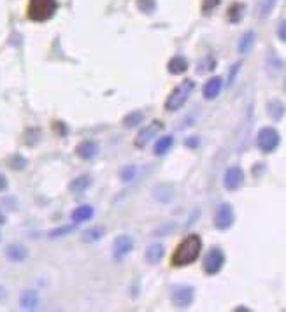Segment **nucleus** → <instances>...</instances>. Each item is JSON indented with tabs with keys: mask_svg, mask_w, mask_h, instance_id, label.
<instances>
[{
	"mask_svg": "<svg viewBox=\"0 0 286 312\" xmlns=\"http://www.w3.org/2000/svg\"><path fill=\"white\" fill-rule=\"evenodd\" d=\"M244 16V4H232V6L228 7V21L230 23H239L241 20H243Z\"/></svg>",
	"mask_w": 286,
	"mask_h": 312,
	"instance_id": "aec40b11",
	"label": "nucleus"
},
{
	"mask_svg": "<svg viewBox=\"0 0 286 312\" xmlns=\"http://www.w3.org/2000/svg\"><path fill=\"white\" fill-rule=\"evenodd\" d=\"M221 88H223V79L219 78V76L211 78L202 88L204 98H207V100H214V98L219 95V91H221Z\"/></svg>",
	"mask_w": 286,
	"mask_h": 312,
	"instance_id": "9b49d317",
	"label": "nucleus"
},
{
	"mask_svg": "<svg viewBox=\"0 0 286 312\" xmlns=\"http://www.w3.org/2000/svg\"><path fill=\"white\" fill-rule=\"evenodd\" d=\"M4 223H6V216L0 212V225H4Z\"/></svg>",
	"mask_w": 286,
	"mask_h": 312,
	"instance_id": "473e14b6",
	"label": "nucleus"
},
{
	"mask_svg": "<svg viewBox=\"0 0 286 312\" xmlns=\"http://www.w3.org/2000/svg\"><path fill=\"white\" fill-rule=\"evenodd\" d=\"M56 11H58L56 0H28L27 16L30 21L42 23V21L51 20Z\"/></svg>",
	"mask_w": 286,
	"mask_h": 312,
	"instance_id": "f03ea898",
	"label": "nucleus"
},
{
	"mask_svg": "<svg viewBox=\"0 0 286 312\" xmlns=\"http://www.w3.org/2000/svg\"><path fill=\"white\" fill-rule=\"evenodd\" d=\"M76 153H78V156L83 158V160H93L98 153V144L95 141H83L81 144L76 148Z\"/></svg>",
	"mask_w": 286,
	"mask_h": 312,
	"instance_id": "f8f14e48",
	"label": "nucleus"
},
{
	"mask_svg": "<svg viewBox=\"0 0 286 312\" xmlns=\"http://www.w3.org/2000/svg\"><path fill=\"white\" fill-rule=\"evenodd\" d=\"M120 175H122V181H125V182L134 181L135 175H137V167H135V165H127V167L122 168Z\"/></svg>",
	"mask_w": 286,
	"mask_h": 312,
	"instance_id": "393cba45",
	"label": "nucleus"
},
{
	"mask_svg": "<svg viewBox=\"0 0 286 312\" xmlns=\"http://www.w3.org/2000/svg\"><path fill=\"white\" fill-rule=\"evenodd\" d=\"M193 90H195V83H193L192 79H185L181 84H178V86L170 91V95H168L167 100H165V109H167L168 112L179 111V109L188 102V98L192 97Z\"/></svg>",
	"mask_w": 286,
	"mask_h": 312,
	"instance_id": "7ed1b4c3",
	"label": "nucleus"
},
{
	"mask_svg": "<svg viewBox=\"0 0 286 312\" xmlns=\"http://www.w3.org/2000/svg\"><path fill=\"white\" fill-rule=\"evenodd\" d=\"M88 186H90V177H88V175H81V177L74 179V181L71 182V192L81 193L88 188Z\"/></svg>",
	"mask_w": 286,
	"mask_h": 312,
	"instance_id": "b1692460",
	"label": "nucleus"
},
{
	"mask_svg": "<svg viewBox=\"0 0 286 312\" xmlns=\"http://www.w3.org/2000/svg\"><path fill=\"white\" fill-rule=\"evenodd\" d=\"M244 184V170L237 165L226 168L225 175H223V186H225L228 192H237L241 186Z\"/></svg>",
	"mask_w": 286,
	"mask_h": 312,
	"instance_id": "9d476101",
	"label": "nucleus"
},
{
	"mask_svg": "<svg viewBox=\"0 0 286 312\" xmlns=\"http://www.w3.org/2000/svg\"><path fill=\"white\" fill-rule=\"evenodd\" d=\"M6 188H7V179L4 177L2 174H0V192H4Z\"/></svg>",
	"mask_w": 286,
	"mask_h": 312,
	"instance_id": "2f4dec72",
	"label": "nucleus"
},
{
	"mask_svg": "<svg viewBox=\"0 0 286 312\" xmlns=\"http://www.w3.org/2000/svg\"><path fill=\"white\" fill-rule=\"evenodd\" d=\"M284 112H286V107L281 100H270L267 104V114L272 117L274 121H279L284 116Z\"/></svg>",
	"mask_w": 286,
	"mask_h": 312,
	"instance_id": "f3484780",
	"label": "nucleus"
},
{
	"mask_svg": "<svg viewBox=\"0 0 286 312\" xmlns=\"http://www.w3.org/2000/svg\"><path fill=\"white\" fill-rule=\"evenodd\" d=\"M277 0H263L262 4V9H260V16L265 18L267 14H270V11L274 9V6H276Z\"/></svg>",
	"mask_w": 286,
	"mask_h": 312,
	"instance_id": "cd10ccee",
	"label": "nucleus"
},
{
	"mask_svg": "<svg viewBox=\"0 0 286 312\" xmlns=\"http://www.w3.org/2000/svg\"><path fill=\"white\" fill-rule=\"evenodd\" d=\"M283 86H284V91H286V78H284V84H283Z\"/></svg>",
	"mask_w": 286,
	"mask_h": 312,
	"instance_id": "72a5a7b5",
	"label": "nucleus"
},
{
	"mask_svg": "<svg viewBox=\"0 0 286 312\" xmlns=\"http://www.w3.org/2000/svg\"><path fill=\"white\" fill-rule=\"evenodd\" d=\"M253 42H255V32H246V34L241 37L239 40V46H237V51H239L241 54H246L249 49L253 47Z\"/></svg>",
	"mask_w": 286,
	"mask_h": 312,
	"instance_id": "412c9836",
	"label": "nucleus"
},
{
	"mask_svg": "<svg viewBox=\"0 0 286 312\" xmlns=\"http://www.w3.org/2000/svg\"><path fill=\"white\" fill-rule=\"evenodd\" d=\"M163 245L162 244H153L146 249V262L151 263V265H158L163 258Z\"/></svg>",
	"mask_w": 286,
	"mask_h": 312,
	"instance_id": "dca6fc26",
	"label": "nucleus"
},
{
	"mask_svg": "<svg viewBox=\"0 0 286 312\" xmlns=\"http://www.w3.org/2000/svg\"><path fill=\"white\" fill-rule=\"evenodd\" d=\"M188 60H186L185 56H181V54H178V56L170 58V61L167 64V71L170 72L172 76H179V74H185L186 71H188Z\"/></svg>",
	"mask_w": 286,
	"mask_h": 312,
	"instance_id": "4468645a",
	"label": "nucleus"
},
{
	"mask_svg": "<svg viewBox=\"0 0 286 312\" xmlns=\"http://www.w3.org/2000/svg\"><path fill=\"white\" fill-rule=\"evenodd\" d=\"M202 251V238L197 233H192L188 237H185L181 240V244L176 247V251L172 253L170 263L172 267H188L193 262H197V258L200 256Z\"/></svg>",
	"mask_w": 286,
	"mask_h": 312,
	"instance_id": "f257e3e1",
	"label": "nucleus"
},
{
	"mask_svg": "<svg viewBox=\"0 0 286 312\" xmlns=\"http://www.w3.org/2000/svg\"><path fill=\"white\" fill-rule=\"evenodd\" d=\"M6 256L14 263H20L23 260H27L28 256V249L21 244H11L9 247L6 249Z\"/></svg>",
	"mask_w": 286,
	"mask_h": 312,
	"instance_id": "2eb2a0df",
	"label": "nucleus"
},
{
	"mask_svg": "<svg viewBox=\"0 0 286 312\" xmlns=\"http://www.w3.org/2000/svg\"><path fill=\"white\" fill-rule=\"evenodd\" d=\"M281 144V135L274 127H263L256 135V146L262 153H274Z\"/></svg>",
	"mask_w": 286,
	"mask_h": 312,
	"instance_id": "20e7f679",
	"label": "nucleus"
},
{
	"mask_svg": "<svg viewBox=\"0 0 286 312\" xmlns=\"http://www.w3.org/2000/svg\"><path fill=\"white\" fill-rule=\"evenodd\" d=\"M104 232H105L104 226H93V228L86 230V232L83 233V240L84 242H97L104 237Z\"/></svg>",
	"mask_w": 286,
	"mask_h": 312,
	"instance_id": "4be33fe9",
	"label": "nucleus"
},
{
	"mask_svg": "<svg viewBox=\"0 0 286 312\" xmlns=\"http://www.w3.org/2000/svg\"><path fill=\"white\" fill-rule=\"evenodd\" d=\"M195 300V289L192 286H178L172 291V303L178 309H188Z\"/></svg>",
	"mask_w": 286,
	"mask_h": 312,
	"instance_id": "0eeeda50",
	"label": "nucleus"
},
{
	"mask_svg": "<svg viewBox=\"0 0 286 312\" xmlns=\"http://www.w3.org/2000/svg\"><path fill=\"white\" fill-rule=\"evenodd\" d=\"M93 218V207L91 205H81L78 207L74 212H72V221L78 225V223H83V221H88V219Z\"/></svg>",
	"mask_w": 286,
	"mask_h": 312,
	"instance_id": "a211bd4d",
	"label": "nucleus"
},
{
	"mask_svg": "<svg viewBox=\"0 0 286 312\" xmlns=\"http://www.w3.org/2000/svg\"><path fill=\"white\" fill-rule=\"evenodd\" d=\"M219 2H221V0H204L202 2V13L204 14H211L212 11L219 6Z\"/></svg>",
	"mask_w": 286,
	"mask_h": 312,
	"instance_id": "bb28decb",
	"label": "nucleus"
},
{
	"mask_svg": "<svg viewBox=\"0 0 286 312\" xmlns=\"http://www.w3.org/2000/svg\"><path fill=\"white\" fill-rule=\"evenodd\" d=\"M20 305H21V309H25V310H35L37 309V305H39L37 291H34V289H27V291L21 293Z\"/></svg>",
	"mask_w": 286,
	"mask_h": 312,
	"instance_id": "ddd939ff",
	"label": "nucleus"
},
{
	"mask_svg": "<svg viewBox=\"0 0 286 312\" xmlns=\"http://www.w3.org/2000/svg\"><path fill=\"white\" fill-rule=\"evenodd\" d=\"M134 245L135 242L130 235H120L112 244V258H115V262H122V260L127 258L134 249Z\"/></svg>",
	"mask_w": 286,
	"mask_h": 312,
	"instance_id": "1a4fd4ad",
	"label": "nucleus"
},
{
	"mask_svg": "<svg viewBox=\"0 0 286 312\" xmlns=\"http://www.w3.org/2000/svg\"><path fill=\"white\" fill-rule=\"evenodd\" d=\"M142 121H144V114H142L141 111H134L125 116L123 124H125V128H134V127H137V124H141Z\"/></svg>",
	"mask_w": 286,
	"mask_h": 312,
	"instance_id": "5701e85b",
	"label": "nucleus"
},
{
	"mask_svg": "<svg viewBox=\"0 0 286 312\" xmlns=\"http://www.w3.org/2000/svg\"><path fill=\"white\" fill-rule=\"evenodd\" d=\"M234 221H236V214L230 204H219L214 214V226L218 230H228L232 228Z\"/></svg>",
	"mask_w": 286,
	"mask_h": 312,
	"instance_id": "423d86ee",
	"label": "nucleus"
},
{
	"mask_svg": "<svg viewBox=\"0 0 286 312\" xmlns=\"http://www.w3.org/2000/svg\"><path fill=\"white\" fill-rule=\"evenodd\" d=\"M172 144H174V137L172 135H163L162 139H158V142L155 144V155L156 156H162L165 153L170 151Z\"/></svg>",
	"mask_w": 286,
	"mask_h": 312,
	"instance_id": "6ab92c4d",
	"label": "nucleus"
},
{
	"mask_svg": "<svg viewBox=\"0 0 286 312\" xmlns=\"http://www.w3.org/2000/svg\"><path fill=\"white\" fill-rule=\"evenodd\" d=\"M186 146H188V148H197V146H199V137H190L188 141H186Z\"/></svg>",
	"mask_w": 286,
	"mask_h": 312,
	"instance_id": "c756f323",
	"label": "nucleus"
},
{
	"mask_svg": "<svg viewBox=\"0 0 286 312\" xmlns=\"http://www.w3.org/2000/svg\"><path fill=\"white\" fill-rule=\"evenodd\" d=\"M239 67H241V64H236V65H234V67H232V72H230V83L228 84H232V81H234V76H236V72L237 71H239Z\"/></svg>",
	"mask_w": 286,
	"mask_h": 312,
	"instance_id": "7c9ffc66",
	"label": "nucleus"
},
{
	"mask_svg": "<svg viewBox=\"0 0 286 312\" xmlns=\"http://www.w3.org/2000/svg\"><path fill=\"white\" fill-rule=\"evenodd\" d=\"M74 225H76V223H74ZM74 225H69V226H60V228L53 230V232H49V238H58V237H62V235H67V233H71L72 230H74Z\"/></svg>",
	"mask_w": 286,
	"mask_h": 312,
	"instance_id": "a878e982",
	"label": "nucleus"
},
{
	"mask_svg": "<svg viewBox=\"0 0 286 312\" xmlns=\"http://www.w3.org/2000/svg\"><path fill=\"white\" fill-rule=\"evenodd\" d=\"M162 128H163V123H162V121H158V119H155L153 123H149L148 127H144L137 134V137H135V142H134L135 148H139V149L146 148V146L149 144V141H153V139H155V135L158 134Z\"/></svg>",
	"mask_w": 286,
	"mask_h": 312,
	"instance_id": "6e6552de",
	"label": "nucleus"
},
{
	"mask_svg": "<svg viewBox=\"0 0 286 312\" xmlns=\"http://www.w3.org/2000/svg\"><path fill=\"white\" fill-rule=\"evenodd\" d=\"M277 37H279L283 42H286V20H283L277 27Z\"/></svg>",
	"mask_w": 286,
	"mask_h": 312,
	"instance_id": "c85d7f7f",
	"label": "nucleus"
},
{
	"mask_svg": "<svg viewBox=\"0 0 286 312\" xmlns=\"http://www.w3.org/2000/svg\"><path fill=\"white\" fill-rule=\"evenodd\" d=\"M225 265V253L219 247H212L204 258V272L207 275H216L221 272Z\"/></svg>",
	"mask_w": 286,
	"mask_h": 312,
	"instance_id": "39448f33",
	"label": "nucleus"
}]
</instances>
